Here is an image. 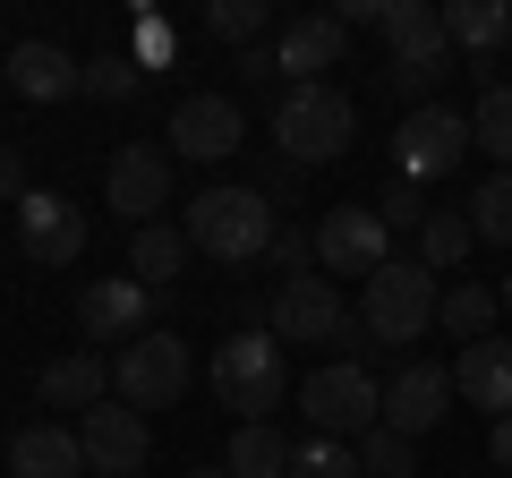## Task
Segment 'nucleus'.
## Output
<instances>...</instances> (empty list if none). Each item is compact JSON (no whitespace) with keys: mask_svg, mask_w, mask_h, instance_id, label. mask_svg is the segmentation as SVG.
<instances>
[{"mask_svg":"<svg viewBox=\"0 0 512 478\" xmlns=\"http://www.w3.org/2000/svg\"><path fill=\"white\" fill-rule=\"evenodd\" d=\"M137 86H146V69H137L128 52H103V60H86V94H94V103H128Z\"/></svg>","mask_w":512,"mask_h":478,"instance_id":"32","label":"nucleus"},{"mask_svg":"<svg viewBox=\"0 0 512 478\" xmlns=\"http://www.w3.org/2000/svg\"><path fill=\"white\" fill-rule=\"evenodd\" d=\"M0 69H9V86L26 94V103H69V94H86V60L77 52H60V43H9V60H0Z\"/></svg>","mask_w":512,"mask_h":478,"instance_id":"18","label":"nucleus"},{"mask_svg":"<svg viewBox=\"0 0 512 478\" xmlns=\"http://www.w3.org/2000/svg\"><path fill=\"white\" fill-rule=\"evenodd\" d=\"M436 308H444V291H436V274H427L419 257H393L384 274L359 282V333H367V342H384V350L427 342Z\"/></svg>","mask_w":512,"mask_h":478,"instance_id":"4","label":"nucleus"},{"mask_svg":"<svg viewBox=\"0 0 512 478\" xmlns=\"http://www.w3.org/2000/svg\"><path fill=\"white\" fill-rule=\"evenodd\" d=\"M18 257L60 274V265L86 257V205H69L60 188H26L18 197Z\"/></svg>","mask_w":512,"mask_h":478,"instance_id":"9","label":"nucleus"},{"mask_svg":"<svg viewBox=\"0 0 512 478\" xmlns=\"http://www.w3.org/2000/svg\"><path fill=\"white\" fill-rule=\"evenodd\" d=\"M77 444H86L94 478H137L154 461V427H146V410H128V402L86 410V419H77Z\"/></svg>","mask_w":512,"mask_h":478,"instance_id":"12","label":"nucleus"},{"mask_svg":"<svg viewBox=\"0 0 512 478\" xmlns=\"http://www.w3.org/2000/svg\"><path fill=\"white\" fill-rule=\"evenodd\" d=\"M393 94H402V103H419V111H427V94H436V69H393Z\"/></svg>","mask_w":512,"mask_h":478,"instance_id":"37","label":"nucleus"},{"mask_svg":"<svg viewBox=\"0 0 512 478\" xmlns=\"http://www.w3.org/2000/svg\"><path fill=\"white\" fill-rule=\"evenodd\" d=\"M495 308H504V291H487V282H453L444 308H436V325L470 350V342H487V333H495Z\"/></svg>","mask_w":512,"mask_h":478,"instance_id":"25","label":"nucleus"},{"mask_svg":"<svg viewBox=\"0 0 512 478\" xmlns=\"http://www.w3.org/2000/svg\"><path fill=\"white\" fill-rule=\"evenodd\" d=\"M154 299L163 291H146L137 274H103V282H86V299H77V325H86V342H137V333H154Z\"/></svg>","mask_w":512,"mask_h":478,"instance_id":"14","label":"nucleus"},{"mask_svg":"<svg viewBox=\"0 0 512 478\" xmlns=\"http://www.w3.org/2000/svg\"><path fill=\"white\" fill-rule=\"evenodd\" d=\"M239 146H248V111L231 94H180L171 103V154L180 163H222Z\"/></svg>","mask_w":512,"mask_h":478,"instance_id":"13","label":"nucleus"},{"mask_svg":"<svg viewBox=\"0 0 512 478\" xmlns=\"http://www.w3.org/2000/svg\"><path fill=\"white\" fill-rule=\"evenodd\" d=\"M188 478H231V470H222V461H214V470H188Z\"/></svg>","mask_w":512,"mask_h":478,"instance_id":"40","label":"nucleus"},{"mask_svg":"<svg viewBox=\"0 0 512 478\" xmlns=\"http://www.w3.org/2000/svg\"><path fill=\"white\" fill-rule=\"evenodd\" d=\"M453 402H461L453 368H436V359H410L402 376H384V427L410 436V444H419L427 427H444V410H453Z\"/></svg>","mask_w":512,"mask_h":478,"instance_id":"15","label":"nucleus"},{"mask_svg":"<svg viewBox=\"0 0 512 478\" xmlns=\"http://www.w3.org/2000/svg\"><path fill=\"white\" fill-rule=\"evenodd\" d=\"M265 333H274V342H367L333 274L274 282V299H265Z\"/></svg>","mask_w":512,"mask_h":478,"instance_id":"6","label":"nucleus"},{"mask_svg":"<svg viewBox=\"0 0 512 478\" xmlns=\"http://www.w3.org/2000/svg\"><path fill=\"white\" fill-rule=\"evenodd\" d=\"M103 197H111V214L128 222V231H146V222H163V205H171V154L163 146H120L111 154V171H103Z\"/></svg>","mask_w":512,"mask_h":478,"instance_id":"11","label":"nucleus"},{"mask_svg":"<svg viewBox=\"0 0 512 478\" xmlns=\"http://www.w3.org/2000/svg\"><path fill=\"white\" fill-rule=\"evenodd\" d=\"M188 376H197V368H188V342L154 325V333H137V342L111 359V402H128V410H171V402L188 393Z\"/></svg>","mask_w":512,"mask_h":478,"instance_id":"7","label":"nucleus"},{"mask_svg":"<svg viewBox=\"0 0 512 478\" xmlns=\"http://www.w3.org/2000/svg\"><path fill=\"white\" fill-rule=\"evenodd\" d=\"M180 231H188V248L197 257H214V265H265V248H274V197L265 188H205V197H188V214H180Z\"/></svg>","mask_w":512,"mask_h":478,"instance_id":"1","label":"nucleus"},{"mask_svg":"<svg viewBox=\"0 0 512 478\" xmlns=\"http://www.w3.org/2000/svg\"><path fill=\"white\" fill-rule=\"evenodd\" d=\"M265 265H274L282 282H299V274L316 265V231H299V222H291V231H274V248H265Z\"/></svg>","mask_w":512,"mask_h":478,"instance_id":"34","label":"nucleus"},{"mask_svg":"<svg viewBox=\"0 0 512 478\" xmlns=\"http://www.w3.org/2000/svg\"><path fill=\"white\" fill-rule=\"evenodd\" d=\"M9 478H86V444L69 419H35L9 436Z\"/></svg>","mask_w":512,"mask_h":478,"instance_id":"19","label":"nucleus"},{"mask_svg":"<svg viewBox=\"0 0 512 478\" xmlns=\"http://www.w3.org/2000/svg\"><path fill=\"white\" fill-rule=\"evenodd\" d=\"M350 137H359V103H350L333 77H325V86H282V103H274V146H282V163H291V171L342 163Z\"/></svg>","mask_w":512,"mask_h":478,"instance_id":"2","label":"nucleus"},{"mask_svg":"<svg viewBox=\"0 0 512 478\" xmlns=\"http://www.w3.org/2000/svg\"><path fill=\"white\" fill-rule=\"evenodd\" d=\"M26 188H35V180H26V154H18V146H0V205H18Z\"/></svg>","mask_w":512,"mask_h":478,"instance_id":"36","label":"nucleus"},{"mask_svg":"<svg viewBox=\"0 0 512 478\" xmlns=\"http://www.w3.org/2000/svg\"><path fill=\"white\" fill-rule=\"evenodd\" d=\"M188 257H197V248H188L180 222H146V231H128V274L146 282V291H163V282L180 274Z\"/></svg>","mask_w":512,"mask_h":478,"instance_id":"23","label":"nucleus"},{"mask_svg":"<svg viewBox=\"0 0 512 478\" xmlns=\"http://www.w3.org/2000/svg\"><path fill=\"white\" fill-rule=\"evenodd\" d=\"M470 146L495 154V171H512V86H487L470 111Z\"/></svg>","mask_w":512,"mask_h":478,"instance_id":"29","label":"nucleus"},{"mask_svg":"<svg viewBox=\"0 0 512 478\" xmlns=\"http://www.w3.org/2000/svg\"><path fill=\"white\" fill-rule=\"evenodd\" d=\"M470 248H478V231H470V214H453V205H436V214L419 222V265L427 274H453Z\"/></svg>","mask_w":512,"mask_h":478,"instance_id":"26","label":"nucleus"},{"mask_svg":"<svg viewBox=\"0 0 512 478\" xmlns=\"http://www.w3.org/2000/svg\"><path fill=\"white\" fill-rule=\"evenodd\" d=\"M419 470V444L393 436V427H376V436H359V478H410Z\"/></svg>","mask_w":512,"mask_h":478,"instance_id":"30","label":"nucleus"},{"mask_svg":"<svg viewBox=\"0 0 512 478\" xmlns=\"http://www.w3.org/2000/svg\"><path fill=\"white\" fill-rule=\"evenodd\" d=\"M487 461L512 478V419H495V427H487Z\"/></svg>","mask_w":512,"mask_h":478,"instance_id":"38","label":"nucleus"},{"mask_svg":"<svg viewBox=\"0 0 512 478\" xmlns=\"http://www.w3.org/2000/svg\"><path fill=\"white\" fill-rule=\"evenodd\" d=\"M504 316H512V274H504Z\"/></svg>","mask_w":512,"mask_h":478,"instance_id":"41","label":"nucleus"},{"mask_svg":"<svg viewBox=\"0 0 512 478\" xmlns=\"http://www.w3.org/2000/svg\"><path fill=\"white\" fill-rule=\"evenodd\" d=\"M35 393H43V410H103L111 402V359H94V350H69V359H52V368L35 376Z\"/></svg>","mask_w":512,"mask_h":478,"instance_id":"21","label":"nucleus"},{"mask_svg":"<svg viewBox=\"0 0 512 478\" xmlns=\"http://www.w3.org/2000/svg\"><path fill=\"white\" fill-rule=\"evenodd\" d=\"M316 265L325 274H384L393 265V231L376 222V205H325V222H316Z\"/></svg>","mask_w":512,"mask_h":478,"instance_id":"10","label":"nucleus"},{"mask_svg":"<svg viewBox=\"0 0 512 478\" xmlns=\"http://www.w3.org/2000/svg\"><path fill=\"white\" fill-rule=\"evenodd\" d=\"M427 214H436V205H427V188H410V180H384V197H376V222H384V231H419Z\"/></svg>","mask_w":512,"mask_h":478,"instance_id":"33","label":"nucleus"},{"mask_svg":"<svg viewBox=\"0 0 512 478\" xmlns=\"http://www.w3.org/2000/svg\"><path fill=\"white\" fill-rule=\"evenodd\" d=\"M291 453H299V444L282 436L274 419H256V427H239V436H231L222 470H231V478H291Z\"/></svg>","mask_w":512,"mask_h":478,"instance_id":"24","label":"nucleus"},{"mask_svg":"<svg viewBox=\"0 0 512 478\" xmlns=\"http://www.w3.org/2000/svg\"><path fill=\"white\" fill-rule=\"evenodd\" d=\"M384 52H393V69H453V35H444V9H427V0H384L376 18Z\"/></svg>","mask_w":512,"mask_h":478,"instance_id":"16","label":"nucleus"},{"mask_svg":"<svg viewBox=\"0 0 512 478\" xmlns=\"http://www.w3.org/2000/svg\"><path fill=\"white\" fill-rule=\"evenodd\" d=\"M444 35H453V52H478V69H495V43H512V9L504 0H453Z\"/></svg>","mask_w":512,"mask_h":478,"instance_id":"22","label":"nucleus"},{"mask_svg":"<svg viewBox=\"0 0 512 478\" xmlns=\"http://www.w3.org/2000/svg\"><path fill=\"white\" fill-rule=\"evenodd\" d=\"M214 402L239 410V427L274 419L291 402V359H282V342L265 325H239L231 342H214Z\"/></svg>","mask_w":512,"mask_h":478,"instance_id":"3","label":"nucleus"},{"mask_svg":"<svg viewBox=\"0 0 512 478\" xmlns=\"http://www.w3.org/2000/svg\"><path fill=\"white\" fill-rule=\"evenodd\" d=\"M171 52H180V35H171L163 18H137V35H128V60H137V69H171Z\"/></svg>","mask_w":512,"mask_h":478,"instance_id":"35","label":"nucleus"},{"mask_svg":"<svg viewBox=\"0 0 512 478\" xmlns=\"http://www.w3.org/2000/svg\"><path fill=\"white\" fill-rule=\"evenodd\" d=\"M299 410H308L316 436L359 444V436H376V427H384V385L359 368V359H325V368L299 385Z\"/></svg>","mask_w":512,"mask_h":478,"instance_id":"5","label":"nucleus"},{"mask_svg":"<svg viewBox=\"0 0 512 478\" xmlns=\"http://www.w3.org/2000/svg\"><path fill=\"white\" fill-rule=\"evenodd\" d=\"M470 231H478V248H512V171H487V180H478Z\"/></svg>","mask_w":512,"mask_h":478,"instance_id":"28","label":"nucleus"},{"mask_svg":"<svg viewBox=\"0 0 512 478\" xmlns=\"http://www.w3.org/2000/svg\"><path fill=\"white\" fill-rule=\"evenodd\" d=\"M461 154H470V111L427 103V111H410V120H402V137H393V180L427 188V180H444V171H453Z\"/></svg>","mask_w":512,"mask_h":478,"instance_id":"8","label":"nucleus"},{"mask_svg":"<svg viewBox=\"0 0 512 478\" xmlns=\"http://www.w3.org/2000/svg\"><path fill=\"white\" fill-rule=\"evenodd\" d=\"M291 478H359V444H333V436H308L291 453Z\"/></svg>","mask_w":512,"mask_h":478,"instance_id":"31","label":"nucleus"},{"mask_svg":"<svg viewBox=\"0 0 512 478\" xmlns=\"http://www.w3.org/2000/svg\"><path fill=\"white\" fill-rule=\"evenodd\" d=\"M342 43H350V26L333 18V9L291 18V26L274 35V77L291 69V86H325V69H342Z\"/></svg>","mask_w":512,"mask_h":478,"instance_id":"17","label":"nucleus"},{"mask_svg":"<svg viewBox=\"0 0 512 478\" xmlns=\"http://www.w3.org/2000/svg\"><path fill=\"white\" fill-rule=\"evenodd\" d=\"M205 35L231 43V52H256V43L282 35V26H274V9H265V0H214V9H205Z\"/></svg>","mask_w":512,"mask_h":478,"instance_id":"27","label":"nucleus"},{"mask_svg":"<svg viewBox=\"0 0 512 478\" xmlns=\"http://www.w3.org/2000/svg\"><path fill=\"white\" fill-rule=\"evenodd\" d=\"M453 393L470 410H487V427L512 419V342H495V333H487V342H470L453 359Z\"/></svg>","mask_w":512,"mask_h":478,"instance_id":"20","label":"nucleus"},{"mask_svg":"<svg viewBox=\"0 0 512 478\" xmlns=\"http://www.w3.org/2000/svg\"><path fill=\"white\" fill-rule=\"evenodd\" d=\"M239 77H248V86H265V77H274V43H256V52H239Z\"/></svg>","mask_w":512,"mask_h":478,"instance_id":"39","label":"nucleus"}]
</instances>
